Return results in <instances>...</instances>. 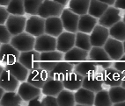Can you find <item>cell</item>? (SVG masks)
I'll list each match as a JSON object with an SVG mask.
<instances>
[{
	"label": "cell",
	"instance_id": "14",
	"mask_svg": "<svg viewBox=\"0 0 125 106\" xmlns=\"http://www.w3.org/2000/svg\"><path fill=\"white\" fill-rule=\"evenodd\" d=\"M74 69V65L71 64L70 62L62 60L58 62L51 70L49 71V76L56 80L62 81L70 73H72Z\"/></svg>",
	"mask_w": 125,
	"mask_h": 106
},
{
	"label": "cell",
	"instance_id": "18",
	"mask_svg": "<svg viewBox=\"0 0 125 106\" xmlns=\"http://www.w3.org/2000/svg\"><path fill=\"white\" fill-rule=\"evenodd\" d=\"M17 92L19 93V95L22 98L23 101L27 103L32 98L41 95L42 94V88H37V87L32 85L26 81V82H22L20 83V85H19Z\"/></svg>",
	"mask_w": 125,
	"mask_h": 106
},
{
	"label": "cell",
	"instance_id": "36",
	"mask_svg": "<svg viewBox=\"0 0 125 106\" xmlns=\"http://www.w3.org/2000/svg\"><path fill=\"white\" fill-rule=\"evenodd\" d=\"M113 104L109 97L108 90L101 89L95 93L94 97V104L95 106H110Z\"/></svg>",
	"mask_w": 125,
	"mask_h": 106
},
{
	"label": "cell",
	"instance_id": "11",
	"mask_svg": "<svg viewBox=\"0 0 125 106\" xmlns=\"http://www.w3.org/2000/svg\"><path fill=\"white\" fill-rule=\"evenodd\" d=\"M103 48L105 49V51L113 62L117 61L119 58H121L124 54L123 42L112 37L107 39V40L103 46Z\"/></svg>",
	"mask_w": 125,
	"mask_h": 106
},
{
	"label": "cell",
	"instance_id": "49",
	"mask_svg": "<svg viewBox=\"0 0 125 106\" xmlns=\"http://www.w3.org/2000/svg\"><path fill=\"white\" fill-rule=\"evenodd\" d=\"M4 93H5V89H4V88H2L1 87H0V99H1V97H3V95H4Z\"/></svg>",
	"mask_w": 125,
	"mask_h": 106
},
{
	"label": "cell",
	"instance_id": "46",
	"mask_svg": "<svg viewBox=\"0 0 125 106\" xmlns=\"http://www.w3.org/2000/svg\"><path fill=\"white\" fill-rule=\"evenodd\" d=\"M54 1H56V3L63 5V6H65L68 4V2H69V0H54Z\"/></svg>",
	"mask_w": 125,
	"mask_h": 106
},
{
	"label": "cell",
	"instance_id": "24",
	"mask_svg": "<svg viewBox=\"0 0 125 106\" xmlns=\"http://www.w3.org/2000/svg\"><path fill=\"white\" fill-rule=\"evenodd\" d=\"M20 85V81L6 69H4L0 76V87L5 91H16Z\"/></svg>",
	"mask_w": 125,
	"mask_h": 106
},
{
	"label": "cell",
	"instance_id": "48",
	"mask_svg": "<svg viewBox=\"0 0 125 106\" xmlns=\"http://www.w3.org/2000/svg\"><path fill=\"white\" fill-rule=\"evenodd\" d=\"M113 105H114V106H125V101L119 102V103H116V104H114Z\"/></svg>",
	"mask_w": 125,
	"mask_h": 106
},
{
	"label": "cell",
	"instance_id": "26",
	"mask_svg": "<svg viewBox=\"0 0 125 106\" xmlns=\"http://www.w3.org/2000/svg\"><path fill=\"white\" fill-rule=\"evenodd\" d=\"M74 72L78 73V75H82L83 77L88 75H94L98 72V67L94 64V62L90 61L89 59L79 62L78 64L74 66Z\"/></svg>",
	"mask_w": 125,
	"mask_h": 106
},
{
	"label": "cell",
	"instance_id": "22",
	"mask_svg": "<svg viewBox=\"0 0 125 106\" xmlns=\"http://www.w3.org/2000/svg\"><path fill=\"white\" fill-rule=\"evenodd\" d=\"M63 88H64V87H63L62 81L54 79V78L49 76L45 83L43 84L42 88V94H43L44 96L56 97Z\"/></svg>",
	"mask_w": 125,
	"mask_h": 106
},
{
	"label": "cell",
	"instance_id": "13",
	"mask_svg": "<svg viewBox=\"0 0 125 106\" xmlns=\"http://www.w3.org/2000/svg\"><path fill=\"white\" fill-rule=\"evenodd\" d=\"M121 20V11L115 6H108L105 12L99 18V24L109 28Z\"/></svg>",
	"mask_w": 125,
	"mask_h": 106
},
{
	"label": "cell",
	"instance_id": "29",
	"mask_svg": "<svg viewBox=\"0 0 125 106\" xmlns=\"http://www.w3.org/2000/svg\"><path fill=\"white\" fill-rule=\"evenodd\" d=\"M22 98L16 91H5L0 99V105L2 106H18L22 103Z\"/></svg>",
	"mask_w": 125,
	"mask_h": 106
},
{
	"label": "cell",
	"instance_id": "40",
	"mask_svg": "<svg viewBox=\"0 0 125 106\" xmlns=\"http://www.w3.org/2000/svg\"><path fill=\"white\" fill-rule=\"evenodd\" d=\"M42 106H58L56 97L54 96H45L42 99Z\"/></svg>",
	"mask_w": 125,
	"mask_h": 106
},
{
	"label": "cell",
	"instance_id": "35",
	"mask_svg": "<svg viewBox=\"0 0 125 106\" xmlns=\"http://www.w3.org/2000/svg\"><path fill=\"white\" fill-rule=\"evenodd\" d=\"M109 97L113 104L119 102L125 101V88L123 86H113L108 89Z\"/></svg>",
	"mask_w": 125,
	"mask_h": 106
},
{
	"label": "cell",
	"instance_id": "4",
	"mask_svg": "<svg viewBox=\"0 0 125 106\" xmlns=\"http://www.w3.org/2000/svg\"><path fill=\"white\" fill-rule=\"evenodd\" d=\"M63 7V5L58 4L54 0H43L38 10V15L43 18L60 17Z\"/></svg>",
	"mask_w": 125,
	"mask_h": 106
},
{
	"label": "cell",
	"instance_id": "33",
	"mask_svg": "<svg viewBox=\"0 0 125 106\" xmlns=\"http://www.w3.org/2000/svg\"><path fill=\"white\" fill-rule=\"evenodd\" d=\"M108 31H109L110 37L120 41L125 40V23L123 20H120L114 26L109 27Z\"/></svg>",
	"mask_w": 125,
	"mask_h": 106
},
{
	"label": "cell",
	"instance_id": "38",
	"mask_svg": "<svg viewBox=\"0 0 125 106\" xmlns=\"http://www.w3.org/2000/svg\"><path fill=\"white\" fill-rule=\"evenodd\" d=\"M43 0H24L25 12L29 15H38V10Z\"/></svg>",
	"mask_w": 125,
	"mask_h": 106
},
{
	"label": "cell",
	"instance_id": "50",
	"mask_svg": "<svg viewBox=\"0 0 125 106\" xmlns=\"http://www.w3.org/2000/svg\"><path fill=\"white\" fill-rule=\"evenodd\" d=\"M121 86H123V88H125V75L123 76V81H122V83H121Z\"/></svg>",
	"mask_w": 125,
	"mask_h": 106
},
{
	"label": "cell",
	"instance_id": "52",
	"mask_svg": "<svg viewBox=\"0 0 125 106\" xmlns=\"http://www.w3.org/2000/svg\"><path fill=\"white\" fill-rule=\"evenodd\" d=\"M123 51H124V53H125V40L123 41Z\"/></svg>",
	"mask_w": 125,
	"mask_h": 106
},
{
	"label": "cell",
	"instance_id": "2",
	"mask_svg": "<svg viewBox=\"0 0 125 106\" xmlns=\"http://www.w3.org/2000/svg\"><path fill=\"white\" fill-rule=\"evenodd\" d=\"M10 43L17 50L20 51V53L21 52H26V51L34 49L35 37L31 35L30 33H27V32H23V33H20V34L12 36Z\"/></svg>",
	"mask_w": 125,
	"mask_h": 106
},
{
	"label": "cell",
	"instance_id": "51",
	"mask_svg": "<svg viewBox=\"0 0 125 106\" xmlns=\"http://www.w3.org/2000/svg\"><path fill=\"white\" fill-rule=\"evenodd\" d=\"M4 69H5V67H3V66H1V65H0V76H1V75H2Z\"/></svg>",
	"mask_w": 125,
	"mask_h": 106
},
{
	"label": "cell",
	"instance_id": "8",
	"mask_svg": "<svg viewBox=\"0 0 125 106\" xmlns=\"http://www.w3.org/2000/svg\"><path fill=\"white\" fill-rule=\"evenodd\" d=\"M102 78L103 84L107 85L109 87L113 86H119L122 83L123 78L124 76V74L120 72L115 68H107L104 69L101 72H100Z\"/></svg>",
	"mask_w": 125,
	"mask_h": 106
},
{
	"label": "cell",
	"instance_id": "31",
	"mask_svg": "<svg viewBox=\"0 0 125 106\" xmlns=\"http://www.w3.org/2000/svg\"><path fill=\"white\" fill-rule=\"evenodd\" d=\"M108 6L109 5H107V4L101 2V1H99V0H91L87 13L94 17V18H99L105 12V11L107 9Z\"/></svg>",
	"mask_w": 125,
	"mask_h": 106
},
{
	"label": "cell",
	"instance_id": "42",
	"mask_svg": "<svg viewBox=\"0 0 125 106\" xmlns=\"http://www.w3.org/2000/svg\"><path fill=\"white\" fill-rule=\"evenodd\" d=\"M10 13L5 7L0 5V25H5Z\"/></svg>",
	"mask_w": 125,
	"mask_h": 106
},
{
	"label": "cell",
	"instance_id": "53",
	"mask_svg": "<svg viewBox=\"0 0 125 106\" xmlns=\"http://www.w3.org/2000/svg\"><path fill=\"white\" fill-rule=\"evenodd\" d=\"M123 21L125 23V14H124V16H123Z\"/></svg>",
	"mask_w": 125,
	"mask_h": 106
},
{
	"label": "cell",
	"instance_id": "27",
	"mask_svg": "<svg viewBox=\"0 0 125 106\" xmlns=\"http://www.w3.org/2000/svg\"><path fill=\"white\" fill-rule=\"evenodd\" d=\"M97 23H98L97 18L91 16L90 14L86 13L84 15H80L78 20V32L89 34L94 30Z\"/></svg>",
	"mask_w": 125,
	"mask_h": 106
},
{
	"label": "cell",
	"instance_id": "3",
	"mask_svg": "<svg viewBox=\"0 0 125 106\" xmlns=\"http://www.w3.org/2000/svg\"><path fill=\"white\" fill-rule=\"evenodd\" d=\"M63 60V54L58 50L42 52L40 56V68L49 73L60 61Z\"/></svg>",
	"mask_w": 125,
	"mask_h": 106
},
{
	"label": "cell",
	"instance_id": "44",
	"mask_svg": "<svg viewBox=\"0 0 125 106\" xmlns=\"http://www.w3.org/2000/svg\"><path fill=\"white\" fill-rule=\"evenodd\" d=\"M114 6L117 9H122L125 11V0H115Z\"/></svg>",
	"mask_w": 125,
	"mask_h": 106
},
{
	"label": "cell",
	"instance_id": "54",
	"mask_svg": "<svg viewBox=\"0 0 125 106\" xmlns=\"http://www.w3.org/2000/svg\"><path fill=\"white\" fill-rule=\"evenodd\" d=\"M0 45H1V43H0Z\"/></svg>",
	"mask_w": 125,
	"mask_h": 106
},
{
	"label": "cell",
	"instance_id": "15",
	"mask_svg": "<svg viewBox=\"0 0 125 106\" xmlns=\"http://www.w3.org/2000/svg\"><path fill=\"white\" fill-rule=\"evenodd\" d=\"M108 38H109L108 29L100 24L95 26L90 34V40L93 46H103Z\"/></svg>",
	"mask_w": 125,
	"mask_h": 106
},
{
	"label": "cell",
	"instance_id": "9",
	"mask_svg": "<svg viewBox=\"0 0 125 106\" xmlns=\"http://www.w3.org/2000/svg\"><path fill=\"white\" fill-rule=\"evenodd\" d=\"M27 18L24 15H12L10 14L7 18L5 26L11 35H17L25 32Z\"/></svg>",
	"mask_w": 125,
	"mask_h": 106
},
{
	"label": "cell",
	"instance_id": "5",
	"mask_svg": "<svg viewBox=\"0 0 125 106\" xmlns=\"http://www.w3.org/2000/svg\"><path fill=\"white\" fill-rule=\"evenodd\" d=\"M62 26L65 31L76 33L78 32V20L79 15L73 12L70 9H63L60 15Z\"/></svg>",
	"mask_w": 125,
	"mask_h": 106
},
{
	"label": "cell",
	"instance_id": "17",
	"mask_svg": "<svg viewBox=\"0 0 125 106\" xmlns=\"http://www.w3.org/2000/svg\"><path fill=\"white\" fill-rule=\"evenodd\" d=\"M87 59H88V51L79 48L76 46H74L72 49H70L63 54V60L70 62L74 66Z\"/></svg>",
	"mask_w": 125,
	"mask_h": 106
},
{
	"label": "cell",
	"instance_id": "20",
	"mask_svg": "<svg viewBox=\"0 0 125 106\" xmlns=\"http://www.w3.org/2000/svg\"><path fill=\"white\" fill-rule=\"evenodd\" d=\"M63 32V26L60 17H51L45 18V33L57 37Z\"/></svg>",
	"mask_w": 125,
	"mask_h": 106
},
{
	"label": "cell",
	"instance_id": "34",
	"mask_svg": "<svg viewBox=\"0 0 125 106\" xmlns=\"http://www.w3.org/2000/svg\"><path fill=\"white\" fill-rule=\"evenodd\" d=\"M75 46L89 52L91 50L92 46H93L89 34L85 33H82V32H77L76 39H75Z\"/></svg>",
	"mask_w": 125,
	"mask_h": 106
},
{
	"label": "cell",
	"instance_id": "39",
	"mask_svg": "<svg viewBox=\"0 0 125 106\" xmlns=\"http://www.w3.org/2000/svg\"><path fill=\"white\" fill-rule=\"evenodd\" d=\"M12 37L5 25H0V43H10Z\"/></svg>",
	"mask_w": 125,
	"mask_h": 106
},
{
	"label": "cell",
	"instance_id": "43",
	"mask_svg": "<svg viewBox=\"0 0 125 106\" xmlns=\"http://www.w3.org/2000/svg\"><path fill=\"white\" fill-rule=\"evenodd\" d=\"M27 105L28 106H42V99H41V95L32 98L27 102Z\"/></svg>",
	"mask_w": 125,
	"mask_h": 106
},
{
	"label": "cell",
	"instance_id": "45",
	"mask_svg": "<svg viewBox=\"0 0 125 106\" xmlns=\"http://www.w3.org/2000/svg\"><path fill=\"white\" fill-rule=\"evenodd\" d=\"M99 1H101V2L105 3V4H107V5H109V6L114 5L115 2V0H99Z\"/></svg>",
	"mask_w": 125,
	"mask_h": 106
},
{
	"label": "cell",
	"instance_id": "1",
	"mask_svg": "<svg viewBox=\"0 0 125 106\" xmlns=\"http://www.w3.org/2000/svg\"><path fill=\"white\" fill-rule=\"evenodd\" d=\"M88 59L102 69L111 67L113 62L103 46H92L91 50L88 52Z\"/></svg>",
	"mask_w": 125,
	"mask_h": 106
},
{
	"label": "cell",
	"instance_id": "47",
	"mask_svg": "<svg viewBox=\"0 0 125 106\" xmlns=\"http://www.w3.org/2000/svg\"><path fill=\"white\" fill-rule=\"evenodd\" d=\"M11 0H0V5L1 6H7Z\"/></svg>",
	"mask_w": 125,
	"mask_h": 106
},
{
	"label": "cell",
	"instance_id": "28",
	"mask_svg": "<svg viewBox=\"0 0 125 106\" xmlns=\"http://www.w3.org/2000/svg\"><path fill=\"white\" fill-rule=\"evenodd\" d=\"M83 79H84V77L82 75H78V73L72 71V73H70L62 82L64 88L73 91L77 90V89L82 87Z\"/></svg>",
	"mask_w": 125,
	"mask_h": 106
},
{
	"label": "cell",
	"instance_id": "37",
	"mask_svg": "<svg viewBox=\"0 0 125 106\" xmlns=\"http://www.w3.org/2000/svg\"><path fill=\"white\" fill-rule=\"evenodd\" d=\"M6 9L10 14L12 15H24L25 7H24V0H11Z\"/></svg>",
	"mask_w": 125,
	"mask_h": 106
},
{
	"label": "cell",
	"instance_id": "25",
	"mask_svg": "<svg viewBox=\"0 0 125 106\" xmlns=\"http://www.w3.org/2000/svg\"><path fill=\"white\" fill-rule=\"evenodd\" d=\"M5 69L9 71L14 77L17 78L20 81V82L27 81L29 70L19 61L13 62V63H11V64H5Z\"/></svg>",
	"mask_w": 125,
	"mask_h": 106
},
{
	"label": "cell",
	"instance_id": "23",
	"mask_svg": "<svg viewBox=\"0 0 125 106\" xmlns=\"http://www.w3.org/2000/svg\"><path fill=\"white\" fill-rule=\"evenodd\" d=\"M82 87L94 93L103 89V81L101 73L97 72L94 75L85 76L83 79Z\"/></svg>",
	"mask_w": 125,
	"mask_h": 106
},
{
	"label": "cell",
	"instance_id": "21",
	"mask_svg": "<svg viewBox=\"0 0 125 106\" xmlns=\"http://www.w3.org/2000/svg\"><path fill=\"white\" fill-rule=\"evenodd\" d=\"M48 77H49V74L47 71H45L44 69H41V68H38V69L29 71L27 82L37 88H42Z\"/></svg>",
	"mask_w": 125,
	"mask_h": 106
},
{
	"label": "cell",
	"instance_id": "32",
	"mask_svg": "<svg viewBox=\"0 0 125 106\" xmlns=\"http://www.w3.org/2000/svg\"><path fill=\"white\" fill-rule=\"evenodd\" d=\"M90 1L91 0H71L69 9L78 15H84L88 12Z\"/></svg>",
	"mask_w": 125,
	"mask_h": 106
},
{
	"label": "cell",
	"instance_id": "6",
	"mask_svg": "<svg viewBox=\"0 0 125 106\" xmlns=\"http://www.w3.org/2000/svg\"><path fill=\"white\" fill-rule=\"evenodd\" d=\"M40 56L41 53L36 51L35 49L21 52L19 58V62L30 71L40 68Z\"/></svg>",
	"mask_w": 125,
	"mask_h": 106
},
{
	"label": "cell",
	"instance_id": "12",
	"mask_svg": "<svg viewBox=\"0 0 125 106\" xmlns=\"http://www.w3.org/2000/svg\"><path fill=\"white\" fill-rule=\"evenodd\" d=\"M34 49L40 53L56 50V38L47 33L35 37Z\"/></svg>",
	"mask_w": 125,
	"mask_h": 106
},
{
	"label": "cell",
	"instance_id": "16",
	"mask_svg": "<svg viewBox=\"0 0 125 106\" xmlns=\"http://www.w3.org/2000/svg\"><path fill=\"white\" fill-rule=\"evenodd\" d=\"M76 33L70 32H62L60 35L56 37V50L62 53H66L75 46Z\"/></svg>",
	"mask_w": 125,
	"mask_h": 106
},
{
	"label": "cell",
	"instance_id": "41",
	"mask_svg": "<svg viewBox=\"0 0 125 106\" xmlns=\"http://www.w3.org/2000/svg\"><path fill=\"white\" fill-rule=\"evenodd\" d=\"M113 67L125 75V53L121 58H119L118 60L114 62Z\"/></svg>",
	"mask_w": 125,
	"mask_h": 106
},
{
	"label": "cell",
	"instance_id": "10",
	"mask_svg": "<svg viewBox=\"0 0 125 106\" xmlns=\"http://www.w3.org/2000/svg\"><path fill=\"white\" fill-rule=\"evenodd\" d=\"M20 52L11 43H3L0 45V62L11 64L19 61Z\"/></svg>",
	"mask_w": 125,
	"mask_h": 106
},
{
	"label": "cell",
	"instance_id": "30",
	"mask_svg": "<svg viewBox=\"0 0 125 106\" xmlns=\"http://www.w3.org/2000/svg\"><path fill=\"white\" fill-rule=\"evenodd\" d=\"M57 104L59 106H73L75 105V97L74 93L67 88H63L60 93L56 96Z\"/></svg>",
	"mask_w": 125,
	"mask_h": 106
},
{
	"label": "cell",
	"instance_id": "19",
	"mask_svg": "<svg viewBox=\"0 0 125 106\" xmlns=\"http://www.w3.org/2000/svg\"><path fill=\"white\" fill-rule=\"evenodd\" d=\"M94 97H95V93L87 89V88H83V87L77 89L76 92L74 93V97H75L77 106L94 105Z\"/></svg>",
	"mask_w": 125,
	"mask_h": 106
},
{
	"label": "cell",
	"instance_id": "7",
	"mask_svg": "<svg viewBox=\"0 0 125 106\" xmlns=\"http://www.w3.org/2000/svg\"><path fill=\"white\" fill-rule=\"evenodd\" d=\"M25 31L34 37H38L45 33V18L39 15H32L27 19Z\"/></svg>",
	"mask_w": 125,
	"mask_h": 106
}]
</instances>
